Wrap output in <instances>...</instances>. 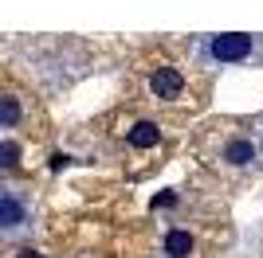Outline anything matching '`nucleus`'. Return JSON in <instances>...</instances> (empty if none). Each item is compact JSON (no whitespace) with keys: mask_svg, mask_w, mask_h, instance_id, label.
<instances>
[{"mask_svg":"<svg viewBox=\"0 0 263 258\" xmlns=\"http://www.w3.org/2000/svg\"><path fill=\"white\" fill-rule=\"evenodd\" d=\"M255 51V39L252 35H212L209 39V55L216 63H240Z\"/></svg>","mask_w":263,"mask_h":258,"instance_id":"f257e3e1","label":"nucleus"},{"mask_svg":"<svg viewBox=\"0 0 263 258\" xmlns=\"http://www.w3.org/2000/svg\"><path fill=\"white\" fill-rule=\"evenodd\" d=\"M149 90H154L157 98H181V90H185V75H181L177 67H157L154 78H149Z\"/></svg>","mask_w":263,"mask_h":258,"instance_id":"f03ea898","label":"nucleus"},{"mask_svg":"<svg viewBox=\"0 0 263 258\" xmlns=\"http://www.w3.org/2000/svg\"><path fill=\"white\" fill-rule=\"evenodd\" d=\"M126 141H130L134 149H154L157 141H161V129H157L154 121H138V125L126 133Z\"/></svg>","mask_w":263,"mask_h":258,"instance_id":"7ed1b4c3","label":"nucleus"},{"mask_svg":"<svg viewBox=\"0 0 263 258\" xmlns=\"http://www.w3.org/2000/svg\"><path fill=\"white\" fill-rule=\"evenodd\" d=\"M224 161L228 164H252L255 161V145L248 137H232L228 145H224Z\"/></svg>","mask_w":263,"mask_h":258,"instance_id":"20e7f679","label":"nucleus"},{"mask_svg":"<svg viewBox=\"0 0 263 258\" xmlns=\"http://www.w3.org/2000/svg\"><path fill=\"white\" fill-rule=\"evenodd\" d=\"M165 254L169 258H189L193 254V235H189V231H169V235H165Z\"/></svg>","mask_w":263,"mask_h":258,"instance_id":"39448f33","label":"nucleus"},{"mask_svg":"<svg viewBox=\"0 0 263 258\" xmlns=\"http://www.w3.org/2000/svg\"><path fill=\"white\" fill-rule=\"evenodd\" d=\"M20 215H24L20 211V200H16L12 192H4V196H0V223L12 231V227H20Z\"/></svg>","mask_w":263,"mask_h":258,"instance_id":"423d86ee","label":"nucleus"},{"mask_svg":"<svg viewBox=\"0 0 263 258\" xmlns=\"http://www.w3.org/2000/svg\"><path fill=\"white\" fill-rule=\"evenodd\" d=\"M0 157H4V168H16V161H20V145H16V141H4V145H0Z\"/></svg>","mask_w":263,"mask_h":258,"instance_id":"0eeeda50","label":"nucleus"},{"mask_svg":"<svg viewBox=\"0 0 263 258\" xmlns=\"http://www.w3.org/2000/svg\"><path fill=\"white\" fill-rule=\"evenodd\" d=\"M16 118H20V106H16V98H4V129L16 125Z\"/></svg>","mask_w":263,"mask_h":258,"instance_id":"6e6552de","label":"nucleus"},{"mask_svg":"<svg viewBox=\"0 0 263 258\" xmlns=\"http://www.w3.org/2000/svg\"><path fill=\"white\" fill-rule=\"evenodd\" d=\"M63 164H71V157H67V153H55V157H51V168H63Z\"/></svg>","mask_w":263,"mask_h":258,"instance_id":"1a4fd4ad","label":"nucleus"},{"mask_svg":"<svg viewBox=\"0 0 263 258\" xmlns=\"http://www.w3.org/2000/svg\"><path fill=\"white\" fill-rule=\"evenodd\" d=\"M16 258H44V254H40V250H20Z\"/></svg>","mask_w":263,"mask_h":258,"instance_id":"9d476101","label":"nucleus"}]
</instances>
